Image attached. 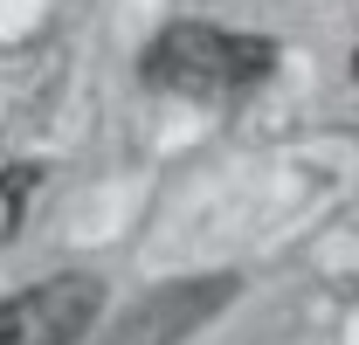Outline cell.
<instances>
[{
	"label": "cell",
	"mask_w": 359,
	"mask_h": 345,
	"mask_svg": "<svg viewBox=\"0 0 359 345\" xmlns=\"http://www.w3.org/2000/svg\"><path fill=\"white\" fill-rule=\"evenodd\" d=\"M353 76H359V55H353Z\"/></svg>",
	"instance_id": "obj_5"
},
{
	"label": "cell",
	"mask_w": 359,
	"mask_h": 345,
	"mask_svg": "<svg viewBox=\"0 0 359 345\" xmlns=\"http://www.w3.org/2000/svg\"><path fill=\"white\" fill-rule=\"evenodd\" d=\"M104 318V283L69 269V276H42L35 290L0 304V345H83L90 325Z\"/></svg>",
	"instance_id": "obj_2"
},
{
	"label": "cell",
	"mask_w": 359,
	"mask_h": 345,
	"mask_svg": "<svg viewBox=\"0 0 359 345\" xmlns=\"http://www.w3.org/2000/svg\"><path fill=\"white\" fill-rule=\"evenodd\" d=\"M276 69V42L269 35H242V28H215V21H173L166 35H152L138 76L152 90H173L194 104H228L269 83Z\"/></svg>",
	"instance_id": "obj_1"
},
{
	"label": "cell",
	"mask_w": 359,
	"mask_h": 345,
	"mask_svg": "<svg viewBox=\"0 0 359 345\" xmlns=\"http://www.w3.org/2000/svg\"><path fill=\"white\" fill-rule=\"evenodd\" d=\"M235 297H242V276H180L166 290H152L138 311H125V325L111 332V345H187Z\"/></svg>",
	"instance_id": "obj_3"
},
{
	"label": "cell",
	"mask_w": 359,
	"mask_h": 345,
	"mask_svg": "<svg viewBox=\"0 0 359 345\" xmlns=\"http://www.w3.org/2000/svg\"><path fill=\"white\" fill-rule=\"evenodd\" d=\"M35 187H42V166H35V159H21V166H7V172H0V242H14V235H21Z\"/></svg>",
	"instance_id": "obj_4"
}]
</instances>
